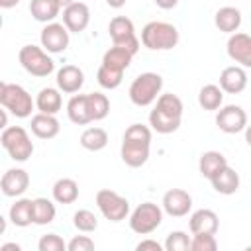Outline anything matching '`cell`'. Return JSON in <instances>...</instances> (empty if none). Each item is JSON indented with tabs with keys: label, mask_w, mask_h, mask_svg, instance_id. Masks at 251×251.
<instances>
[{
	"label": "cell",
	"mask_w": 251,
	"mask_h": 251,
	"mask_svg": "<svg viewBox=\"0 0 251 251\" xmlns=\"http://www.w3.org/2000/svg\"><path fill=\"white\" fill-rule=\"evenodd\" d=\"M198 104L208 112H218L224 104V90L220 84H204L198 92Z\"/></svg>",
	"instance_id": "29"
},
{
	"label": "cell",
	"mask_w": 251,
	"mask_h": 251,
	"mask_svg": "<svg viewBox=\"0 0 251 251\" xmlns=\"http://www.w3.org/2000/svg\"><path fill=\"white\" fill-rule=\"evenodd\" d=\"M10 222L16 227H27L33 224V200L31 198H18L8 212Z\"/></svg>",
	"instance_id": "24"
},
{
	"label": "cell",
	"mask_w": 251,
	"mask_h": 251,
	"mask_svg": "<svg viewBox=\"0 0 251 251\" xmlns=\"http://www.w3.org/2000/svg\"><path fill=\"white\" fill-rule=\"evenodd\" d=\"M69 29L65 24H59V22H51V24H45L43 29H41V35H39V41H41V47L47 51V53H63L67 47H69Z\"/></svg>",
	"instance_id": "12"
},
{
	"label": "cell",
	"mask_w": 251,
	"mask_h": 251,
	"mask_svg": "<svg viewBox=\"0 0 251 251\" xmlns=\"http://www.w3.org/2000/svg\"><path fill=\"white\" fill-rule=\"evenodd\" d=\"M188 227H190V233H216L218 227H220V218L214 210L210 208H200L196 212L190 214V220H188Z\"/></svg>",
	"instance_id": "19"
},
{
	"label": "cell",
	"mask_w": 251,
	"mask_h": 251,
	"mask_svg": "<svg viewBox=\"0 0 251 251\" xmlns=\"http://www.w3.org/2000/svg\"><path fill=\"white\" fill-rule=\"evenodd\" d=\"M214 24L220 31L224 33H235L241 25V12L235 8V6H224L216 12L214 16Z\"/></svg>",
	"instance_id": "25"
},
{
	"label": "cell",
	"mask_w": 251,
	"mask_h": 251,
	"mask_svg": "<svg viewBox=\"0 0 251 251\" xmlns=\"http://www.w3.org/2000/svg\"><path fill=\"white\" fill-rule=\"evenodd\" d=\"M61 12V4L57 0H31L29 2V14L33 20L41 24H51Z\"/></svg>",
	"instance_id": "26"
},
{
	"label": "cell",
	"mask_w": 251,
	"mask_h": 251,
	"mask_svg": "<svg viewBox=\"0 0 251 251\" xmlns=\"http://www.w3.org/2000/svg\"><path fill=\"white\" fill-rule=\"evenodd\" d=\"M57 208L49 198H33V224L35 226H47L55 220Z\"/></svg>",
	"instance_id": "32"
},
{
	"label": "cell",
	"mask_w": 251,
	"mask_h": 251,
	"mask_svg": "<svg viewBox=\"0 0 251 251\" xmlns=\"http://www.w3.org/2000/svg\"><path fill=\"white\" fill-rule=\"evenodd\" d=\"M155 4H157L161 10H173V8L178 4V0H155Z\"/></svg>",
	"instance_id": "41"
},
{
	"label": "cell",
	"mask_w": 251,
	"mask_h": 251,
	"mask_svg": "<svg viewBox=\"0 0 251 251\" xmlns=\"http://www.w3.org/2000/svg\"><path fill=\"white\" fill-rule=\"evenodd\" d=\"M35 108L37 112H43V114H57L61 108H63V96H61V90L59 88H53V86H45L37 92L35 96Z\"/></svg>",
	"instance_id": "23"
},
{
	"label": "cell",
	"mask_w": 251,
	"mask_h": 251,
	"mask_svg": "<svg viewBox=\"0 0 251 251\" xmlns=\"http://www.w3.org/2000/svg\"><path fill=\"white\" fill-rule=\"evenodd\" d=\"M37 249H39V251H65V249H67V243H65L63 237L57 235V233H45V235L39 237Z\"/></svg>",
	"instance_id": "38"
},
{
	"label": "cell",
	"mask_w": 251,
	"mask_h": 251,
	"mask_svg": "<svg viewBox=\"0 0 251 251\" xmlns=\"http://www.w3.org/2000/svg\"><path fill=\"white\" fill-rule=\"evenodd\" d=\"M149 149H151V127L143 124H131L122 137V147H120L122 161L131 169H139L147 163Z\"/></svg>",
	"instance_id": "1"
},
{
	"label": "cell",
	"mask_w": 251,
	"mask_h": 251,
	"mask_svg": "<svg viewBox=\"0 0 251 251\" xmlns=\"http://www.w3.org/2000/svg\"><path fill=\"white\" fill-rule=\"evenodd\" d=\"M108 33H110L112 45L126 47L133 55L139 51V39L135 35V27H133V22L129 18H126V16H114L110 20Z\"/></svg>",
	"instance_id": "10"
},
{
	"label": "cell",
	"mask_w": 251,
	"mask_h": 251,
	"mask_svg": "<svg viewBox=\"0 0 251 251\" xmlns=\"http://www.w3.org/2000/svg\"><path fill=\"white\" fill-rule=\"evenodd\" d=\"M73 226H75L78 231H82V233H90V231H96V227H98V218H96L94 212L82 208V210H76V212H75V216H73Z\"/></svg>",
	"instance_id": "35"
},
{
	"label": "cell",
	"mask_w": 251,
	"mask_h": 251,
	"mask_svg": "<svg viewBox=\"0 0 251 251\" xmlns=\"http://www.w3.org/2000/svg\"><path fill=\"white\" fill-rule=\"evenodd\" d=\"M227 57L243 69H251V35L235 31L227 39Z\"/></svg>",
	"instance_id": "14"
},
{
	"label": "cell",
	"mask_w": 251,
	"mask_h": 251,
	"mask_svg": "<svg viewBox=\"0 0 251 251\" xmlns=\"http://www.w3.org/2000/svg\"><path fill=\"white\" fill-rule=\"evenodd\" d=\"M57 88L65 94H76L84 84V73L76 65H63L57 71Z\"/></svg>",
	"instance_id": "17"
},
{
	"label": "cell",
	"mask_w": 251,
	"mask_h": 251,
	"mask_svg": "<svg viewBox=\"0 0 251 251\" xmlns=\"http://www.w3.org/2000/svg\"><path fill=\"white\" fill-rule=\"evenodd\" d=\"M163 222V206L155 202H143L129 214V227L137 235L153 233Z\"/></svg>",
	"instance_id": "8"
},
{
	"label": "cell",
	"mask_w": 251,
	"mask_h": 251,
	"mask_svg": "<svg viewBox=\"0 0 251 251\" xmlns=\"http://www.w3.org/2000/svg\"><path fill=\"white\" fill-rule=\"evenodd\" d=\"M214 190L218 194H224V196H229V194H235L239 190V175L235 173V169H231L229 165H226L222 171H218L212 178H210Z\"/></svg>",
	"instance_id": "22"
},
{
	"label": "cell",
	"mask_w": 251,
	"mask_h": 251,
	"mask_svg": "<svg viewBox=\"0 0 251 251\" xmlns=\"http://www.w3.org/2000/svg\"><path fill=\"white\" fill-rule=\"evenodd\" d=\"M63 24L71 33H80L90 24V10L84 2H73L67 8H63Z\"/></svg>",
	"instance_id": "16"
},
{
	"label": "cell",
	"mask_w": 251,
	"mask_h": 251,
	"mask_svg": "<svg viewBox=\"0 0 251 251\" xmlns=\"http://www.w3.org/2000/svg\"><path fill=\"white\" fill-rule=\"evenodd\" d=\"M182 100L173 94V92H165L155 100L153 110L149 112V126L153 131L157 133H173L180 127L182 122Z\"/></svg>",
	"instance_id": "2"
},
{
	"label": "cell",
	"mask_w": 251,
	"mask_h": 251,
	"mask_svg": "<svg viewBox=\"0 0 251 251\" xmlns=\"http://www.w3.org/2000/svg\"><path fill=\"white\" fill-rule=\"evenodd\" d=\"M0 104L16 118H29L35 108L31 94L14 82H0Z\"/></svg>",
	"instance_id": "5"
},
{
	"label": "cell",
	"mask_w": 251,
	"mask_h": 251,
	"mask_svg": "<svg viewBox=\"0 0 251 251\" xmlns=\"http://www.w3.org/2000/svg\"><path fill=\"white\" fill-rule=\"evenodd\" d=\"M78 198V182L75 178H59L53 184V200L57 204H73Z\"/></svg>",
	"instance_id": "28"
},
{
	"label": "cell",
	"mask_w": 251,
	"mask_h": 251,
	"mask_svg": "<svg viewBox=\"0 0 251 251\" xmlns=\"http://www.w3.org/2000/svg\"><path fill=\"white\" fill-rule=\"evenodd\" d=\"M18 61L24 67V71L29 73L31 76L43 78L55 71L53 59L47 55V51L43 47H37V45H24L18 53Z\"/></svg>",
	"instance_id": "7"
},
{
	"label": "cell",
	"mask_w": 251,
	"mask_h": 251,
	"mask_svg": "<svg viewBox=\"0 0 251 251\" xmlns=\"http://www.w3.org/2000/svg\"><path fill=\"white\" fill-rule=\"evenodd\" d=\"M216 126L220 127V131L224 133H239L245 131L247 127V114L241 106L237 104H227L224 108L218 110L216 114Z\"/></svg>",
	"instance_id": "11"
},
{
	"label": "cell",
	"mask_w": 251,
	"mask_h": 251,
	"mask_svg": "<svg viewBox=\"0 0 251 251\" xmlns=\"http://www.w3.org/2000/svg\"><path fill=\"white\" fill-rule=\"evenodd\" d=\"M218 239L216 233H194L190 241V251H216Z\"/></svg>",
	"instance_id": "37"
},
{
	"label": "cell",
	"mask_w": 251,
	"mask_h": 251,
	"mask_svg": "<svg viewBox=\"0 0 251 251\" xmlns=\"http://www.w3.org/2000/svg\"><path fill=\"white\" fill-rule=\"evenodd\" d=\"M67 116L75 126H86L92 122L88 108V94H73L67 102Z\"/></svg>",
	"instance_id": "21"
},
{
	"label": "cell",
	"mask_w": 251,
	"mask_h": 251,
	"mask_svg": "<svg viewBox=\"0 0 251 251\" xmlns=\"http://www.w3.org/2000/svg\"><path fill=\"white\" fill-rule=\"evenodd\" d=\"M122 78H124V71H118V69H112V67H106V65H100L98 67V73H96V80L102 88L106 90H114L122 84Z\"/></svg>",
	"instance_id": "34"
},
{
	"label": "cell",
	"mask_w": 251,
	"mask_h": 251,
	"mask_svg": "<svg viewBox=\"0 0 251 251\" xmlns=\"http://www.w3.org/2000/svg\"><path fill=\"white\" fill-rule=\"evenodd\" d=\"M59 4H61V8H67L69 4H73V2H76V0H57Z\"/></svg>",
	"instance_id": "46"
},
{
	"label": "cell",
	"mask_w": 251,
	"mask_h": 251,
	"mask_svg": "<svg viewBox=\"0 0 251 251\" xmlns=\"http://www.w3.org/2000/svg\"><path fill=\"white\" fill-rule=\"evenodd\" d=\"M29 186V175L24 169H8L0 178L2 194L8 198H20Z\"/></svg>",
	"instance_id": "15"
},
{
	"label": "cell",
	"mask_w": 251,
	"mask_h": 251,
	"mask_svg": "<svg viewBox=\"0 0 251 251\" xmlns=\"http://www.w3.org/2000/svg\"><path fill=\"white\" fill-rule=\"evenodd\" d=\"M161 90H163V76L159 73L147 71L133 78L127 94H129L131 104L145 108V106H151L161 96Z\"/></svg>",
	"instance_id": "4"
},
{
	"label": "cell",
	"mask_w": 251,
	"mask_h": 251,
	"mask_svg": "<svg viewBox=\"0 0 251 251\" xmlns=\"http://www.w3.org/2000/svg\"><path fill=\"white\" fill-rule=\"evenodd\" d=\"M22 247L18 243H2L0 245V251H20Z\"/></svg>",
	"instance_id": "42"
},
{
	"label": "cell",
	"mask_w": 251,
	"mask_h": 251,
	"mask_svg": "<svg viewBox=\"0 0 251 251\" xmlns=\"http://www.w3.org/2000/svg\"><path fill=\"white\" fill-rule=\"evenodd\" d=\"M69 251H92L94 249V241L88 235H75L69 243H67Z\"/></svg>",
	"instance_id": "39"
},
{
	"label": "cell",
	"mask_w": 251,
	"mask_h": 251,
	"mask_svg": "<svg viewBox=\"0 0 251 251\" xmlns=\"http://www.w3.org/2000/svg\"><path fill=\"white\" fill-rule=\"evenodd\" d=\"M135 249L137 251H161V249H165V245H161L155 239H143V241H139L135 245Z\"/></svg>",
	"instance_id": "40"
},
{
	"label": "cell",
	"mask_w": 251,
	"mask_h": 251,
	"mask_svg": "<svg viewBox=\"0 0 251 251\" xmlns=\"http://www.w3.org/2000/svg\"><path fill=\"white\" fill-rule=\"evenodd\" d=\"M88 108L92 122H100L110 114V100L102 92H88Z\"/></svg>",
	"instance_id": "33"
},
{
	"label": "cell",
	"mask_w": 251,
	"mask_h": 251,
	"mask_svg": "<svg viewBox=\"0 0 251 251\" xmlns=\"http://www.w3.org/2000/svg\"><path fill=\"white\" fill-rule=\"evenodd\" d=\"M126 2H127V0H106V4H108L110 8H114V10H120L122 6H126Z\"/></svg>",
	"instance_id": "43"
},
{
	"label": "cell",
	"mask_w": 251,
	"mask_h": 251,
	"mask_svg": "<svg viewBox=\"0 0 251 251\" xmlns=\"http://www.w3.org/2000/svg\"><path fill=\"white\" fill-rule=\"evenodd\" d=\"M0 143L12 161L25 163L33 155V141L22 126H8L0 133Z\"/></svg>",
	"instance_id": "6"
},
{
	"label": "cell",
	"mask_w": 251,
	"mask_h": 251,
	"mask_svg": "<svg viewBox=\"0 0 251 251\" xmlns=\"http://www.w3.org/2000/svg\"><path fill=\"white\" fill-rule=\"evenodd\" d=\"M131 59H133V53H131V51H127L126 47L112 45V47L104 53V57H102V65L112 67V69H118V71H126V69L129 67Z\"/></svg>",
	"instance_id": "31"
},
{
	"label": "cell",
	"mask_w": 251,
	"mask_h": 251,
	"mask_svg": "<svg viewBox=\"0 0 251 251\" xmlns=\"http://www.w3.org/2000/svg\"><path fill=\"white\" fill-rule=\"evenodd\" d=\"M227 165V159L224 157V153L220 151H204L198 159V171L204 178H212L218 171H222Z\"/></svg>",
	"instance_id": "27"
},
{
	"label": "cell",
	"mask_w": 251,
	"mask_h": 251,
	"mask_svg": "<svg viewBox=\"0 0 251 251\" xmlns=\"http://www.w3.org/2000/svg\"><path fill=\"white\" fill-rule=\"evenodd\" d=\"M247 86V73L243 67L239 65H231V67H226L222 73H220V88L227 94H239L243 92Z\"/></svg>",
	"instance_id": "18"
},
{
	"label": "cell",
	"mask_w": 251,
	"mask_h": 251,
	"mask_svg": "<svg viewBox=\"0 0 251 251\" xmlns=\"http://www.w3.org/2000/svg\"><path fill=\"white\" fill-rule=\"evenodd\" d=\"M161 206H163V212L169 214L171 218H182L192 208V196L182 188H171L163 194Z\"/></svg>",
	"instance_id": "13"
},
{
	"label": "cell",
	"mask_w": 251,
	"mask_h": 251,
	"mask_svg": "<svg viewBox=\"0 0 251 251\" xmlns=\"http://www.w3.org/2000/svg\"><path fill=\"white\" fill-rule=\"evenodd\" d=\"M18 4H20V0H0V8H4V10L14 8V6H18Z\"/></svg>",
	"instance_id": "44"
},
{
	"label": "cell",
	"mask_w": 251,
	"mask_h": 251,
	"mask_svg": "<svg viewBox=\"0 0 251 251\" xmlns=\"http://www.w3.org/2000/svg\"><path fill=\"white\" fill-rule=\"evenodd\" d=\"M78 143L86 149V151H102L108 145V131L102 127H86L80 133Z\"/></svg>",
	"instance_id": "30"
},
{
	"label": "cell",
	"mask_w": 251,
	"mask_h": 251,
	"mask_svg": "<svg viewBox=\"0 0 251 251\" xmlns=\"http://www.w3.org/2000/svg\"><path fill=\"white\" fill-rule=\"evenodd\" d=\"M96 206H98L100 214L108 222H114V224H118L129 216V200L110 188H100L96 192Z\"/></svg>",
	"instance_id": "9"
},
{
	"label": "cell",
	"mask_w": 251,
	"mask_h": 251,
	"mask_svg": "<svg viewBox=\"0 0 251 251\" xmlns=\"http://www.w3.org/2000/svg\"><path fill=\"white\" fill-rule=\"evenodd\" d=\"M29 127H31V133L39 139H53L61 131L59 120L53 114H43V112H37L35 116H31Z\"/></svg>",
	"instance_id": "20"
},
{
	"label": "cell",
	"mask_w": 251,
	"mask_h": 251,
	"mask_svg": "<svg viewBox=\"0 0 251 251\" xmlns=\"http://www.w3.org/2000/svg\"><path fill=\"white\" fill-rule=\"evenodd\" d=\"M180 35L178 29L169 22H149L141 29V43L149 51H169L176 47Z\"/></svg>",
	"instance_id": "3"
},
{
	"label": "cell",
	"mask_w": 251,
	"mask_h": 251,
	"mask_svg": "<svg viewBox=\"0 0 251 251\" xmlns=\"http://www.w3.org/2000/svg\"><path fill=\"white\" fill-rule=\"evenodd\" d=\"M245 143L251 147V124H247V127H245Z\"/></svg>",
	"instance_id": "45"
},
{
	"label": "cell",
	"mask_w": 251,
	"mask_h": 251,
	"mask_svg": "<svg viewBox=\"0 0 251 251\" xmlns=\"http://www.w3.org/2000/svg\"><path fill=\"white\" fill-rule=\"evenodd\" d=\"M190 237H188V233H184V231H180V229H176V231H171L169 235H167V239H165V249L167 251H188L190 249Z\"/></svg>",
	"instance_id": "36"
}]
</instances>
